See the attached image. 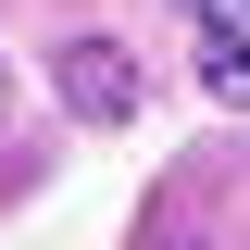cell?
Segmentation results:
<instances>
[{
  "mask_svg": "<svg viewBox=\"0 0 250 250\" xmlns=\"http://www.w3.org/2000/svg\"><path fill=\"white\" fill-rule=\"evenodd\" d=\"M200 88H213L225 113H250V13H213V25H200Z\"/></svg>",
  "mask_w": 250,
  "mask_h": 250,
  "instance_id": "obj_1",
  "label": "cell"
},
{
  "mask_svg": "<svg viewBox=\"0 0 250 250\" xmlns=\"http://www.w3.org/2000/svg\"><path fill=\"white\" fill-rule=\"evenodd\" d=\"M62 100H75V113H125V100H138L125 50H62Z\"/></svg>",
  "mask_w": 250,
  "mask_h": 250,
  "instance_id": "obj_2",
  "label": "cell"
},
{
  "mask_svg": "<svg viewBox=\"0 0 250 250\" xmlns=\"http://www.w3.org/2000/svg\"><path fill=\"white\" fill-rule=\"evenodd\" d=\"M188 13H200V25H213V13H250V0H188Z\"/></svg>",
  "mask_w": 250,
  "mask_h": 250,
  "instance_id": "obj_3",
  "label": "cell"
}]
</instances>
